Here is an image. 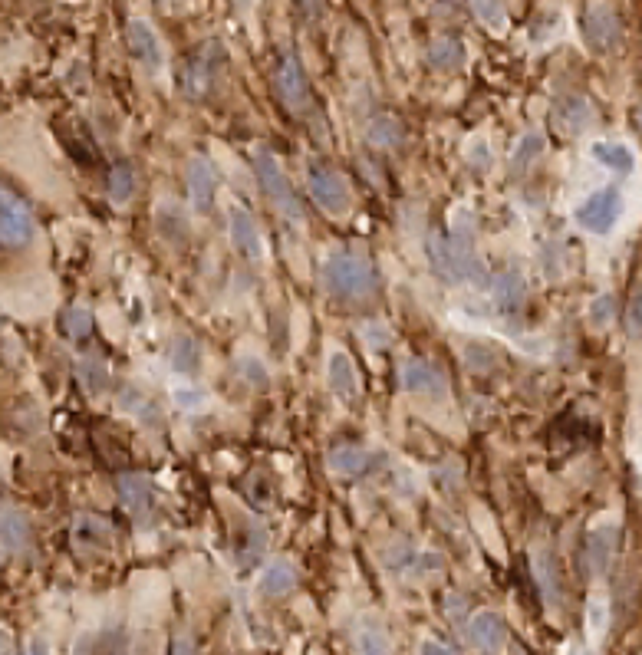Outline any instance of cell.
<instances>
[{"label": "cell", "mask_w": 642, "mask_h": 655, "mask_svg": "<svg viewBox=\"0 0 642 655\" xmlns=\"http://www.w3.org/2000/svg\"><path fill=\"white\" fill-rule=\"evenodd\" d=\"M159 4H165V0H159Z\"/></svg>", "instance_id": "obj_51"}, {"label": "cell", "mask_w": 642, "mask_h": 655, "mask_svg": "<svg viewBox=\"0 0 642 655\" xmlns=\"http://www.w3.org/2000/svg\"><path fill=\"white\" fill-rule=\"evenodd\" d=\"M389 340H392V336H389V330H386L382 323H369V326H366V343H369V346L379 349V346H389Z\"/></svg>", "instance_id": "obj_44"}, {"label": "cell", "mask_w": 642, "mask_h": 655, "mask_svg": "<svg viewBox=\"0 0 642 655\" xmlns=\"http://www.w3.org/2000/svg\"><path fill=\"white\" fill-rule=\"evenodd\" d=\"M76 376H80V382L89 392H103L109 386V369L103 359H96V356H83L80 363H76Z\"/></svg>", "instance_id": "obj_33"}, {"label": "cell", "mask_w": 642, "mask_h": 655, "mask_svg": "<svg viewBox=\"0 0 642 655\" xmlns=\"http://www.w3.org/2000/svg\"><path fill=\"white\" fill-rule=\"evenodd\" d=\"M119 409H126L129 415H139V419H142L145 412H155L152 405H149V399H145V395H142L139 389H132V386L122 389V395H119Z\"/></svg>", "instance_id": "obj_41"}, {"label": "cell", "mask_w": 642, "mask_h": 655, "mask_svg": "<svg viewBox=\"0 0 642 655\" xmlns=\"http://www.w3.org/2000/svg\"><path fill=\"white\" fill-rule=\"evenodd\" d=\"M326 382H330V389L340 395V399H353V395L359 392L356 366L343 349H333L330 359H326Z\"/></svg>", "instance_id": "obj_19"}, {"label": "cell", "mask_w": 642, "mask_h": 655, "mask_svg": "<svg viewBox=\"0 0 642 655\" xmlns=\"http://www.w3.org/2000/svg\"><path fill=\"white\" fill-rule=\"evenodd\" d=\"M422 655H461V652L452 649V646H445V642L425 639V642H422Z\"/></svg>", "instance_id": "obj_45"}, {"label": "cell", "mask_w": 642, "mask_h": 655, "mask_svg": "<svg viewBox=\"0 0 642 655\" xmlns=\"http://www.w3.org/2000/svg\"><path fill=\"white\" fill-rule=\"evenodd\" d=\"M116 491H119V504L126 507L132 517H145L152 507V484L145 474H119L116 481Z\"/></svg>", "instance_id": "obj_16"}, {"label": "cell", "mask_w": 642, "mask_h": 655, "mask_svg": "<svg viewBox=\"0 0 642 655\" xmlns=\"http://www.w3.org/2000/svg\"><path fill=\"white\" fill-rule=\"evenodd\" d=\"M168 363L178 372V376H188V372H195L201 366V346L195 336H175L172 346H168Z\"/></svg>", "instance_id": "obj_25"}, {"label": "cell", "mask_w": 642, "mask_h": 655, "mask_svg": "<svg viewBox=\"0 0 642 655\" xmlns=\"http://www.w3.org/2000/svg\"><path fill=\"white\" fill-rule=\"evenodd\" d=\"M224 66H228V53L218 40H208L191 53V60L185 66V93L191 99H208L218 93Z\"/></svg>", "instance_id": "obj_4"}, {"label": "cell", "mask_w": 642, "mask_h": 655, "mask_svg": "<svg viewBox=\"0 0 642 655\" xmlns=\"http://www.w3.org/2000/svg\"><path fill=\"white\" fill-rule=\"evenodd\" d=\"M63 330L73 336V340H83V336L93 330V316L86 307H70L63 313Z\"/></svg>", "instance_id": "obj_37"}, {"label": "cell", "mask_w": 642, "mask_h": 655, "mask_svg": "<svg viewBox=\"0 0 642 655\" xmlns=\"http://www.w3.org/2000/svg\"><path fill=\"white\" fill-rule=\"evenodd\" d=\"M590 158H593V162H600L603 168H610V172H616V175H633L636 172V152L623 142H610V139L593 142Z\"/></svg>", "instance_id": "obj_20"}, {"label": "cell", "mask_w": 642, "mask_h": 655, "mask_svg": "<svg viewBox=\"0 0 642 655\" xmlns=\"http://www.w3.org/2000/svg\"><path fill=\"white\" fill-rule=\"evenodd\" d=\"M613 553H616V524H600L590 530L587 537V570L590 577H603L613 567Z\"/></svg>", "instance_id": "obj_15"}, {"label": "cell", "mask_w": 642, "mask_h": 655, "mask_svg": "<svg viewBox=\"0 0 642 655\" xmlns=\"http://www.w3.org/2000/svg\"><path fill=\"white\" fill-rule=\"evenodd\" d=\"M356 655H392L389 632L376 623H363L356 629Z\"/></svg>", "instance_id": "obj_30"}, {"label": "cell", "mask_w": 642, "mask_h": 655, "mask_svg": "<svg viewBox=\"0 0 642 655\" xmlns=\"http://www.w3.org/2000/svg\"><path fill=\"white\" fill-rule=\"evenodd\" d=\"M126 40H129V50H132V56H135V63L145 66L149 73H159L162 66H165L162 40H159V33H155V27L149 24V20H142V17L129 20Z\"/></svg>", "instance_id": "obj_11"}, {"label": "cell", "mask_w": 642, "mask_h": 655, "mask_svg": "<svg viewBox=\"0 0 642 655\" xmlns=\"http://www.w3.org/2000/svg\"><path fill=\"white\" fill-rule=\"evenodd\" d=\"M468 162L478 165V168H488L491 165V145L475 139V142H471V149H468Z\"/></svg>", "instance_id": "obj_43"}, {"label": "cell", "mask_w": 642, "mask_h": 655, "mask_svg": "<svg viewBox=\"0 0 642 655\" xmlns=\"http://www.w3.org/2000/svg\"><path fill=\"white\" fill-rule=\"evenodd\" d=\"M33 234H37V224H33L30 208L7 188H0V247L20 251L33 241Z\"/></svg>", "instance_id": "obj_7"}, {"label": "cell", "mask_w": 642, "mask_h": 655, "mask_svg": "<svg viewBox=\"0 0 642 655\" xmlns=\"http://www.w3.org/2000/svg\"><path fill=\"white\" fill-rule=\"evenodd\" d=\"M557 129L567 135H583L593 122V106L583 96H570L557 106Z\"/></svg>", "instance_id": "obj_23"}, {"label": "cell", "mask_w": 642, "mask_h": 655, "mask_svg": "<svg viewBox=\"0 0 642 655\" xmlns=\"http://www.w3.org/2000/svg\"><path fill=\"white\" fill-rule=\"evenodd\" d=\"M468 642L481 655H498L504 649V642H508V626H504V619L498 613L481 609L468 623Z\"/></svg>", "instance_id": "obj_12"}, {"label": "cell", "mask_w": 642, "mask_h": 655, "mask_svg": "<svg viewBox=\"0 0 642 655\" xmlns=\"http://www.w3.org/2000/svg\"><path fill=\"white\" fill-rule=\"evenodd\" d=\"M613 316H616V300L610 297V293H600V297H596V300L590 303V310H587V320L596 326V330L610 326Z\"/></svg>", "instance_id": "obj_38"}, {"label": "cell", "mask_w": 642, "mask_h": 655, "mask_svg": "<svg viewBox=\"0 0 642 655\" xmlns=\"http://www.w3.org/2000/svg\"><path fill=\"white\" fill-rule=\"evenodd\" d=\"M326 465H330L336 474H349V478H356V474L373 471L376 455H373V451H366V448L343 445V448H333L330 455H326Z\"/></svg>", "instance_id": "obj_22"}, {"label": "cell", "mask_w": 642, "mask_h": 655, "mask_svg": "<svg viewBox=\"0 0 642 655\" xmlns=\"http://www.w3.org/2000/svg\"><path fill=\"white\" fill-rule=\"evenodd\" d=\"M606 626H610V606H606V596L603 593H593L590 603H587V629H590V639H600Z\"/></svg>", "instance_id": "obj_35"}, {"label": "cell", "mask_w": 642, "mask_h": 655, "mask_svg": "<svg viewBox=\"0 0 642 655\" xmlns=\"http://www.w3.org/2000/svg\"><path fill=\"white\" fill-rule=\"evenodd\" d=\"M274 83H277V93L284 99V106H290L294 112H300L303 106L310 103V83H307V73L303 66L297 63V56H284L277 63V73H274Z\"/></svg>", "instance_id": "obj_13"}, {"label": "cell", "mask_w": 642, "mask_h": 655, "mask_svg": "<svg viewBox=\"0 0 642 655\" xmlns=\"http://www.w3.org/2000/svg\"><path fill=\"white\" fill-rule=\"evenodd\" d=\"M228 237L234 244V251L247 261H261L264 257V237H261V228H257L254 214L241 208V205H231L228 208Z\"/></svg>", "instance_id": "obj_10"}, {"label": "cell", "mask_w": 642, "mask_h": 655, "mask_svg": "<svg viewBox=\"0 0 642 655\" xmlns=\"http://www.w3.org/2000/svg\"><path fill=\"white\" fill-rule=\"evenodd\" d=\"M399 386L415 395H432V399H445L448 395L445 372L435 363H425V359H415V356H405L399 363Z\"/></svg>", "instance_id": "obj_8"}, {"label": "cell", "mask_w": 642, "mask_h": 655, "mask_svg": "<svg viewBox=\"0 0 642 655\" xmlns=\"http://www.w3.org/2000/svg\"><path fill=\"white\" fill-rule=\"evenodd\" d=\"M320 280H323V290L340 300H366L379 290L373 261L356 251H340V254L326 257L320 267Z\"/></svg>", "instance_id": "obj_1"}, {"label": "cell", "mask_w": 642, "mask_h": 655, "mask_svg": "<svg viewBox=\"0 0 642 655\" xmlns=\"http://www.w3.org/2000/svg\"><path fill=\"white\" fill-rule=\"evenodd\" d=\"M155 224H159L162 237H168V241H185L188 237V218L182 214V208L172 205V201H162V205L155 208Z\"/></svg>", "instance_id": "obj_29"}, {"label": "cell", "mask_w": 642, "mask_h": 655, "mask_svg": "<svg viewBox=\"0 0 642 655\" xmlns=\"http://www.w3.org/2000/svg\"><path fill=\"white\" fill-rule=\"evenodd\" d=\"M300 4H303V10H307V14H313V17H317L320 10H323V0H300Z\"/></svg>", "instance_id": "obj_48"}, {"label": "cell", "mask_w": 642, "mask_h": 655, "mask_svg": "<svg viewBox=\"0 0 642 655\" xmlns=\"http://www.w3.org/2000/svg\"><path fill=\"white\" fill-rule=\"evenodd\" d=\"M573 218L583 231L590 234H610L616 228V221L623 218V191L619 188H600L587 195L573 211Z\"/></svg>", "instance_id": "obj_5"}, {"label": "cell", "mask_w": 642, "mask_h": 655, "mask_svg": "<svg viewBox=\"0 0 642 655\" xmlns=\"http://www.w3.org/2000/svg\"><path fill=\"white\" fill-rule=\"evenodd\" d=\"M402 139H405L402 126H399L396 119H389V116H376L366 126V142L376 145V149H396Z\"/></svg>", "instance_id": "obj_31"}, {"label": "cell", "mask_w": 642, "mask_h": 655, "mask_svg": "<svg viewBox=\"0 0 642 655\" xmlns=\"http://www.w3.org/2000/svg\"><path fill=\"white\" fill-rule=\"evenodd\" d=\"M30 655H50V642L40 639V636H33L30 639Z\"/></svg>", "instance_id": "obj_47"}, {"label": "cell", "mask_w": 642, "mask_h": 655, "mask_svg": "<svg viewBox=\"0 0 642 655\" xmlns=\"http://www.w3.org/2000/svg\"><path fill=\"white\" fill-rule=\"evenodd\" d=\"M251 162H254L257 182H261L264 195L270 198V205L277 208L280 218H287V221L300 224V221H303V208H300L297 191H294V185H290V178H287L284 168H280L277 158L270 155L267 149H257Z\"/></svg>", "instance_id": "obj_3"}, {"label": "cell", "mask_w": 642, "mask_h": 655, "mask_svg": "<svg viewBox=\"0 0 642 655\" xmlns=\"http://www.w3.org/2000/svg\"><path fill=\"white\" fill-rule=\"evenodd\" d=\"M491 300H494V307H501V310H521L524 307V300H527V280L521 270H504V274H498L491 280Z\"/></svg>", "instance_id": "obj_18"}, {"label": "cell", "mask_w": 642, "mask_h": 655, "mask_svg": "<svg viewBox=\"0 0 642 655\" xmlns=\"http://www.w3.org/2000/svg\"><path fill=\"white\" fill-rule=\"evenodd\" d=\"M428 264H432V270L445 284H488V270H484L481 257L475 254V244L455 241V237H432L428 241Z\"/></svg>", "instance_id": "obj_2"}, {"label": "cell", "mask_w": 642, "mask_h": 655, "mask_svg": "<svg viewBox=\"0 0 642 655\" xmlns=\"http://www.w3.org/2000/svg\"><path fill=\"white\" fill-rule=\"evenodd\" d=\"M172 402L182 412H198L201 405L208 402V395H205V389H198V386H191V382H185V386H175L172 389Z\"/></svg>", "instance_id": "obj_36"}, {"label": "cell", "mask_w": 642, "mask_h": 655, "mask_svg": "<svg viewBox=\"0 0 642 655\" xmlns=\"http://www.w3.org/2000/svg\"><path fill=\"white\" fill-rule=\"evenodd\" d=\"M583 33H587L590 47L600 53H610L619 47V20L610 4H590L583 17Z\"/></svg>", "instance_id": "obj_14"}, {"label": "cell", "mask_w": 642, "mask_h": 655, "mask_svg": "<svg viewBox=\"0 0 642 655\" xmlns=\"http://www.w3.org/2000/svg\"><path fill=\"white\" fill-rule=\"evenodd\" d=\"M73 537L76 544H86V547H106L112 540V527L96 514H83L80 521L73 527Z\"/></svg>", "instance_id": "obj_28"}, {"label": "cell", "mask_w": 642, "mask_h": 655, "mask_svg": "<svg viewBox=\"0 0 642 655\" xmlns=\"http://www.w3.org/2000/svg\"><path fill=\"white\" fill-rule=\"evenodd\" d=\"M0 544L7 550H24L30 544V521L24 517V511H0Z\"/></svg>", "instance_id": "obj_24"}, {"label": "cell", "mask_w": 642, "mask_h": 655, "mask_svg": "<svg viewBox=\"0 0 642 655\" xmlns=\"http://www.w3.org/2000/svg\"><path fill=\"white\" fill-rule=\"evenodd\" d=\"M307 188H310V198L317 201V208L330 218H343L353 208V191H349V182L336 172V168H310V178H307Z\"/></svg>", "instance_id": "obj_6"}, {"label": "cell", "mask_w": 642, "mask_h": 655, "mask_svg": "<svg viewBox=\"0 0 642 655\" xmlns=\"http://www.w3.org/2000/svg\"><path fill=\"white\" fill-rule=\"evenodd\" d=\"M471 10H475L478 24L488 27L491 33L508 30V7H504L501 0H471Z\"/></svg>", "instance_id": "obj_32"}, {"label": "cell", "mask_w": 642, "mask_h": 655, "mask_svg": "<svg viewBox=\"0 0 642 655\" xmlns=\"http://www.w3.org/2000/svg\"><path fill=\"white\" fill-rule=\"evenodd\" d=\"M540 155H544V135H540V132H524L521 139H517L514 152H511V172L514 175L531 172V168L540 162Z\"/></svg>", "instance_id": "obj_26"}, {"label": "cell", "mask_w": 642, "mask_h": 655, "mask_svg": "<svg viewBox=\"0 0 642 655\" xmlns=\"http://www.w3.org/2000/svg\"><path fill=\"white\" fill-rule=\"evenodd\" d=\"M626 330L633 340H642V290L633 293V300L626 307Z\"/></svg>", "instance_id": "obj_42"}, {"label": "cell", "mask_w": 642, "mask_h": 655, "mask_svg": "<svg viewBox=\"0 0 642 655\" xmlns=\"http://www.w3.org/2000/svg\"><path fill=\"white\" fill-rule=\"evenodd\" d=\"M241 7H251V4H257V0H238Z\"/></svg>", "instance_id": "obj_50"}, {"label": "cell", "mask_w": 642, "mask_h": 655, "mask_svg": "<svg viewBox=\"0 0 642 655\" xmlns=\"http://www.w3.org/2000/svg\"><path fill=\"white\" fill-rule=\"evenodd\" d=\"M257 586H261V593L264 596H287V593H294V586H297V567L290 560L284 557H277V560H270L264 573H261V580H257Z\"/></svg>", "instance_id": "obj_21"}, {"label": "cell", "mask_w": 642, "mask_h": 655, "mask_svg": "<svg viewBox=\"0 0 642 655\" xmlns=\"http://www.w3.org/2000/svg\"><path fill=\"white\" fill-rule=\"evenodd\" d=\"M465 356H468V366L475 369V372H491V369H498V353L488 346H481V343H468L465 346Z\"/></svg>", "instance_id": "obj_40"}, {"label": "cell", "mask_w": 642, "mask_h": 655, "mask_svg": "<svg viewBox=\"0 0 642 655\" xmlns=\"http://www.w3.org/2000/svg\"><path fill=\"white\" fill-rule=\"evenodd\" d=\"M172 655H198V649H195V642H191L188 636H178L172 642Z\"/></svg>", "instance_id": "obj_46"}, {"label": "cell", "mask_w": 642, "mask_h": 655, "mask_svg": "<svg viewBox=\"0 0 642 655\" xmlns=\"http://www.w3.org/2000/svg\"><path fill=\"white\" fill-rule=\"evenodd\" d=\"M135 195V175H132V165L129 162H119L116 168L109 172V198L116 205H126V201Z\"/></svg>", "instance_id": "obj_34"}, {"label": "cell", "mask_w": 642, "mask_h": 655, "mask_svg": "<svg viewBox=\"0 0 642 655\" xmlns=\"http://www.w3.org/2000/svg\"><path fill=\"white\" fill-rule=\"evenodd\" d=\"M73 655H89V646H86V639H80V646H76Z\"/></svg>", "instance_id": "obj_49"}, {"label": "cell", "mask_w": 642, "mask_h": 655, "mask_svg": "<svg viewBox=\"0 0 642 655\" xmlns=\"http://www.w3.org/2000/svg\"><path fill=\"white\" fill-rule=\"evenodd\" d=\"M185 185H188V201L198 214H208L218 198V172L205 155H191L185 168Z\"/></svg>", "instance_id": "obj_9"}, {"label": "cell", "mask_w": 642, "mask_h": 655, "mask_svg": "<svg viewBox=\"0 0 642 655\" xmlns=\"http://www.w3.org/2000/svg\"><path fill=\"white\" fill-rule=\"evenodd\" d=\"M465 43L455 40V37H442V40H435L432 47H428V63L435 66V70H442V73H452L458 70L461 63H465Z\"/></svg>", "instance_id": "obj_27"}, {"label": "cell", "mask_w": 642, "mask_h": 655, "mask_svg": "<svg viewBox=\"0 0 642 655\" xmlns=\"http://www.w3.org/2000/svg\"><path fill=\"white\" fill-rule=\"evenodd\" d=\"M531 567H534V580L540 586L544 603L550 609H557L560 600H563V586H560V570H557L554 557H550V550H534L531 553Z\"/></svg>", "instance_id": "obj_17"}, {"label": "cell", "mask_w": 642, "mask_h": 655, "mask_svg": "<svg viewBox=\"0 0 642 655\" xmlns=\"http://www.w3.org/2000/svg\"><path fill=\"white\" fill-rule=\"evenodd\" d=\"M238 372H241L244 382H251V386H257V389L270 382V372L264 366V359H257V356H241L238 359Z\"/></svg>", "instance_id": "obj_39"}]
</instances>
